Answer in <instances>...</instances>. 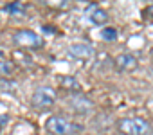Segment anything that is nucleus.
<instances>
[{
	"mask_svg": "<svg viewBox=\"0 0 153 135\" xmlns=\"http://www.w3.org/2000/svg\"><path fill=\"white\" fill-rule=\"evenodd\" d=\"M117 130L123 135H148L149 122L140 117H124L117 122Z\"/></svg>",
	"mask_w": 153,
	"mask_h": 135,
	"instance_id": "nucleus-1",
	"label": "nucleus"
},
{
	"mask_svg": "<svg viewBox=\"0 0 153 135\" xmlns=\"http://www.w3.org/2000/svg\"><path fill=\"white\" fill-rule=\"evenodd\" d=\"M45 128L51 133H54V135H72L78 130H81V126L74 124L72 121L65 119L63 115H52V117H49L47 122H45Z\"/></svg>",
	"mask_w": 153,
	"mask_h": 135,
	"instance_id": "nucleus-2",
	"label": "nucleus"
},
{
	"mask_svg": "<svg viewBox=\"0 0 153 135\" xmlns=\"http://www.w3.org/2000/svg\"><path fill=\"white\" fill-rule=\"evenodd\" d=\"M56 103V92L51 87H38L31 96V105L36 110H47Z\"/></svg>",
	"mask_w": 153,
	"mask_h": 135,
	"instance_id": "nucleus-3",
	"label": "nucleus"
},
{
	"mask_svg": "<svg viewBox=\"0 0 153 135\" xmlns=\"http://www.w3.org/2000/svg\"><path fill=\"white\" fill-rule=\"evenodd\" d=\"M13 43L18 45V47H24V49H40L43 42L34 31L20 29V31H16L13 34Z\"/></svg>",
	"mask_w": 153,
	"mask_h": 135,
	"instance_id": "nucleus-4",
	"label": "nucleus"
},
{
	"mask_svg": "<svg viewBox=\"0 0 153 135\" xmlns=\"http://www.w3.org/2000/svg\"><path fill=\"white\" fill-rule=\"evenodd\" d=\"M68 106L72 108V110H76L78 113H88L92 108H94V103H92V99L90 97H87V96H83V94H72L70 97H68Z\"/></svg>",
	"mask_w": 153,
	"mask_h": 135,
	"instance_id": "nucleus-5",
	"label": "nucleus"
},
{
	"mask_svg": "<svg viewBox=\"0 0 153 135\" xmlns=\"http://www.w3.org/2000/svg\"><path fill=\"white\" fill-rule=\"evenodd\" d=\"M137 65H139L137 58L133 54H130V52H123V54H119L115 58V67L121 72H131V70L137 69Z\"/></svg>",
	"mask_w": 153,
	"mask_h": 135,
	"instance_id": "nucleus-6",
	"label": "nucleus"
},
{
	"mask_svg": "<svg viewBox=\"0 0 153 135\" xmlns=\"http://www.w3.org/2000/svg\"><path fill=\"white\" fill-rule=\"evenodd\" d=\"M85 15L88 16V20L92 22V24H96V25H105L106 22H108V13L105 11V9H101V7H97L96 4H92V6H88L87 7V11H85Z\"/></svg>",
	"mask_w": 153,
	"mask_h": 135,
	"instance_id": "nucleus-7",
	"label": "nucleus"
},
{
	"mask_svg": "<svg viewBox=\"0 0 153 135\" xmlns=\"http://www.w3.org/2000/svg\"><path fill=\"white\" fill-rule=\"evenodd\" d=\"M68 54L78 59H87L94 54V47L90 43H72L68 47Z\"/></svg>",
	"mask_w": 153,
	"mask_h": 135,
	"instance_id": "nucleus-8",
	"label": "nucleus"
},
{
	"mask_svg": "<svg viewBox=\"0 0 153 135\" xmlns=\"http://www.w3.org/2000/svg\"><path fill=\"white\" fill-rule=\"evenodd\" d=\"M59 85L63 87V88H67V90H72V92H76V94H78L79 92V83L78 81H76L72 76H65V78H59Z\"/></svg>",
	"mask_w": 153,
	"mask_h": 135,
	"instance_id": "nucleus-9",
	"label": "nucleus"
},
{
	"mask_svg": "<svg viewBox=\"0 0 153 135\" xmlns=\"http://www.w3.org/2000/svg\"><path fill=\"white\" fill-rule=\"evenodd\" d=\"M101 38L105 42H115L117 40V29L115 27H105L101 31Z\"/></svg>",
	"mask_w": 153,
	"mask_h": 135,
	"instance_id": "nucleus-10",
	"label": "nucleus"
},
{
	"mask_svg": "<svg viewBox=\"0 0 153 135\" xmlns=\"http://www.w3.org/2000/svg\"><path fill=\"white\" fill-rule=\"evenodd\" d=\"M6 11L11 15H22V13H25V6L22 2H13V4L6 6Z\"/></svg>",
	"mask_w": 153,
	"mask_h": 135,
	"instance_id": "nucleus-11",
	"label": "nucleus"
},
{
	"mask_svg": "<svg viewBox=\"0 0 153 135\" xmlns=\"http://www.w3.org/2000/svg\"><path fill=\"white\" fill-rule=\"evenodd\" d=\"M0 90L2 92H15L16 90V83L6 78H0Z\"/></svg>",
	"mask_w": 153,
	"mask_h": 135,
	"instance_id": "nucleus-12",
	"label": "nucleus"
},
{
	"mask_svg": "<svg viewBox=\"0 0 153 135\" xmlns=\"http://www.w3.org/2000/svg\"><path fill=\"white\" fill-rule=\"evenodd\" d=\"M11 70H13V65L9 63V61H6V59H2L0 58V74H11Z\"/></svg>",
	"mask_w": 153,
	"mask_h": 135,
	"instance_id": "nucleus-13",
	"label": "nucleus"
},
{
	"mask_svg": "<svg viewBox=\"0 0 153 135\" xmlns=\"http://www.w3.org/2000/svg\"><path fill=\"white\" fill-rule=\"evenodd\" d=\"M142 15H144L146 18H153V4H151V6H148V7L144 9V13H142Z\"/></svg>",
	"mask_w": 153,
	"mask_h": 135,
	"instance_id": "nucleus-14",
	"label": "nucleus"
},
{
	"mask_svg": "<svg viewBox=\"0 0 153 135\" xmlns=\"http://www.w3.org/2000/svg\"><path fill=\"white\" fill-rule=\"evenodd\" d=\"M43 29H45V31H47V33H54V29H52V27H49V25H45V27H43Z\"/></svg>",
	"mask_w": 153,
	"mask_h": 135,
	"instance_id": "nucleus-15",
	"label": "nucleus"
},
{
	"mask_svg": "<svg viewBox=\"0 0 153 135\" xmlns=\"http://www.w3.org/2000/svg\"><path fill=\"white\" fill-rule=\"evenodd\" d=\"M151 58H153V49H151Z\"/></svg>",
	"mask_w": 153,
	"mask_h": 135,
	"instance_id": "nucleus-16",
	"label": "nucleus"
}]
</instances>
